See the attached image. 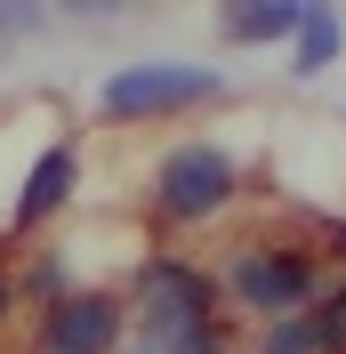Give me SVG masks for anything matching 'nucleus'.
Returning <instances> with one entry per match:
<instances>
[{"label": "nucleus", "mask_w": 346, "mask_h": 354, "mask_svg": "<svg viewBox=\"0 0 346 354\" xmlns=\"http://www.w3.org/2000/svg\"><path fill=\"white\" fill-rule=\"evenodd\" d=\"M201 97H217V73H201V65H129V73H113V81L97 88V105H105L113 121L177 113V105H201Z\"/></svg>", "instance_id": "f257e3e1"}, {"label": "nucleus", "mask_w": 346, "mask_h": 354, "mask_svg": "<svg viewBox=\"0 0 346 354\" xmlns=\"http://www.w3.org/2000/svg\"><path fill=\"white\" fill-rule=\"evenodd\" d=\"M153 194L170 218H210L217 201H234V153H217V145H177L153 177Z\"/></svg>", "instance_id": "f03ea898"}, {"label": "nucleus", "mask_w": 346, "mask_h": 354, "mask_svg": "<svg viewBox=\"0 0 346 354\" xmlns=\"http://www.w3.org/2000/svg\"><path fill=\"white\" fill-rule=\"evenodd\" d=\"M234 290L250 298V306H306L314 298V266L298 258V250H250V258H234Z\"/></svg>", "instance_id": "7ed1b4c3"}, {"label": "nucleus", "mask_w": 346, "mask_h": 354, "mask_svg": "<svg viewBox=\"0 0 346 354\" xmlns=\"http://www.w3.org/2000/svg\"><path fill=\"white\" fill-rule=\"evenodd\" d=\"M145 314H161V322H210V290H201V274H194V266L153 258L145 266Z\"/></svg>", "instance_id": "20e7f679"}, {"label": "nucleus", "mask_w": 346, "mask_h": 354, "mask_svg": "<svg viewBox=\"0 0 346 354\" xmlns=\"http://www.w3.org/2000/svg\"><path fill=\"white\" fill-rule=\"evenodd\" d=\"M113 298H65V306L48 314V346L57 354H105L113 346Z\"/></svg>", "instance_id": "39448f33"}, {"label": "nucleus", "mask_w": 346, "mask_h": 354, "mask_svg": "<svg viewBox=\"0 0 346 354\" xmlns=\"http://www.w3.org/2000/svg\"><path fill=\"white\" fill-rule=\"evenodd\" d=\"M65 194H73V145H48L17 194V225H41L48 209H65Z\"/></svg>", "instance_id": "423d86ee"}, {"label": "nucleus", "mask_w": 346, "mask_h": 354, "mask_svg": "<svg viewBox=\"0 0 346 354\" xmlns=\"http://www.w3.org/2000/svg\"><path fill=\"white\" fill-rule=\"evenodd\" d=\"M306 17V0H242L226 8V41H290Z\"/></svg>", "instance_id": "0eeeda50"}, {"label": "nucleus", "mask_w": 346, "mask_h": 354, "mask_svg": "<svg viewBox=\"0 0 346 354\" xmlns=\"http://www.w3.org/2000/svg\"><path fill=\"white\" fill-rule=\"evenodd\" d=\"M137 354H217V330L210 322H161V314H145Z\"/></svg>", "instance_id": "6e6552de"}, {"label": "nucleus", "mask_w": 346, "mask_h": 354, "mask_svg": "<svg viewBox=\"0 0 346 354\" xmlns=\"http://www.w3.org/2000/svg\"><path fill=\"white\" fill-rule=\"evenodd\" d=\"M290 41H298V73H322L330 57H338V17H330V8H306Z\"/></svg>", "instance_id": "1a4fd4ad"}, {"label": "nucleus", "mask_w": 346, "mask_h": 354, "mask_svg": "<svg viewBox=\"0 0 346 354\" xmlns=\"http://www.w3.org/2000/svg\"><path fill=\"white\" fill-rule=\"evenodd\" d=\"M322 346H338V338L322 330V314H306V322H282V330L266 338V354H322Z\"/></svg>", "instance_id": "9d476101"}, {"label": "nucleus", "mask_w": 346, "mask_h": 354, "mask_svg": "<svg viewBox=\"0 0 346 354\" xmlns=\"http://www.w3.org/2000/svg\"><path fill=\"white\" fill-rule=\"evenodd\" d=\"M33 24H41V17H33L24 0H0V32H33Z\"/></svg>", "instance_id": "9b49d317"}, {"label": "nucleus", "mask_w": 346, "mask_h": 354, "mask_svg": "<svg viewBox=\"0 0 346 354\" xmlns=\"http://www.w3.org/2000/svg\"><path fill=\"white\" fill-rule=\"evenodd\" d=\"M33 290H41V298H65V266L41 258V266H33Z\"/></svg>", "instance_id": "f8f14e48"}, {"label": "nucleus", "mask_w": 346, "mask_h": 354, "mask_svg": "<svg viewBox=\"0 0 346 354\" xmlns=\"http://www.w3.org/2000/svg\"><path fill=\"white\" fill-rule=\"evenodd\" d=\"M338 250H346V225H338Z\"/></svg>", "instance_id": "ddd939ff"}, {"label": "nucleus", "mask_w": 346, "mask_h": 354, "mask_svg": "<svg viewBox=\"0 0 346 354\" xmlns=\"http://www.w3.org/2000/svg\"><path fill=\"white\" fill-rule=\"evenodd\" d=\"M0 306H8V290H0Z\"/></svg>", "instance_id": "4468645a"}, {"label": "nucleus", "mask_w": 346, "mask_h": 354, "mask_svg": "<svg viewBox=\"0 0 346 354\" xmlns=\"http://www.w3.org/2000/svg\"><path fill=\"white\" fill-rule=\"evenodd\" d=\"M41 354H57V346H41Z\"/></svg>", "instance_id": "2eb2a0df"}]
</instances>
